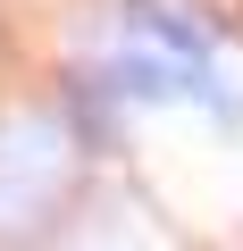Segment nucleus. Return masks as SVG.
<instances>
[{
    "mask_svg": "<svg viewBox=\"0 0 243 251\" xmlns=\"http://www.w3.org/2000/svg\"><path fill=\"white\" fill-rule=\"evenodd\" d=\"M67 168H76L67 117H51V109L0 117V234L42 226L59 209V193H67Z\"/></svg>",
    "mask_w": 243,
    "mask_h": 251,
    "instance_id": "1",
    "label": "nucleus"
}]
</instances>
